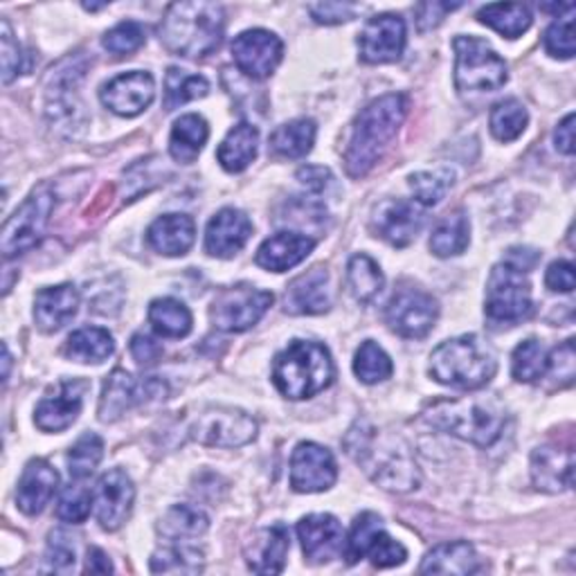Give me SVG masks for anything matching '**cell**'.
Instances as JSON below:
<instances>
[{
	"instance_id": "3",
	"label": "cell",
	"mask_w": 576,
	"mask_h": 576,
	"mask_svg": "<svg viewBox=\"0 0 576 576\" xmlns=\"http://www.w3.org/2000/svg\"><path fill=\"white\" fill-rule=\"evenodd\" d=\"M226 30V12L217 3H173L158 28L162 46L187 59L212 54Z\"/></svg>"
},
{
	"instance_id": "14",
	"label": "cell",
	"mask_w": 576,
	"mask_h": 576,
	"mask_svg": "<svg viewBox=\"0 0 576 576\" xmlns=\"http://www.w3.org/2000/svg\"><path fill=\"white\" fill-rule=\"evenodd\" d=\"M136 487L131 477L122 468H113L100 477L98 487L92 491L95 516L107 532L120 529L133 509Z\"/></svg>"
},
{
	"instance_id": "6",
	"label": "cell",
	"mask_w": 576,
	"mask_h": 576,
	"mask_svg": "<svg viewBox=\"0 0 576 576\" xmlns=\"http://www.w3.org/2000/svg\"><path fill=\"white\" fill-rule=\"evenodd\" d=\"M430 374L441 386L479 390L496 374V358L475 336H459L441 342L430 356Z\"/></svg>"
},
{
	"instance_id": "27",
	"label": "cell",
	"mask_w": 576,
	"mask_h": 576,
	"mask_svg": "<svg viewBox=\"0 0 576 576\" xmlns=\"http://www.w3.org/2000/svg\"><path fill=\"white\" fill-rule=\"evenodd\" d=\"M291 547L288 527L277 523L272 527L259 529L246 545V563L257 574H279L286 565V554Z\"/></svg>"
},
{
	"instance_id": "51",
	"label": "cell",
	"mask_w": 576,
	"mask_h": 576,
	"mask_svg": "<svg viewBox=\"0 0 576 576\" xmlns=\"http://www.w3.org/2000/svg\"><path fill=\"white\" fill-rule=\"evenodd\" d=\"M545 50L556 59H572L574 57V19L572 12L558 17L545 32Z\"/></svg>"
},
{
	"instance_id": "16",
	"label": "cell",
	"mask_w": 576,
	"mask_h": 576,
	"mask_svg": "<svg viewBox=\"0 0 576 576\" xmlns=\"http://www.w3.org/2000/svg\"><path fill=\"white\" fill-rule=\"evenodd\" d=\"M153 95H156L153 77L145 70H131L105 83L100 98L111 113L120 118H136L149 109V105L153 102Z\"/></svg>"
},
{
	"instance_id": "36",
	"label": "cell",
	"mask_w": 576,
	"mask_h": 576,
	"mask_svg": "<svg viewBox=\"0 0 576 576\" xmlns=\"http://www.w3.org/2000/svg\"><path fill=\"white\" fill-rule=\"evenodd\" d=\"M318 127L314 120H294L288 125H281L272 136H270V147L277 156L281 158H305L316 142Z\"/></svg>"
},
{
	"instance_id": "18",
	"label": "cell",
	"mask_w": 576,
	"mask_h": 576,
	"mask_svg": "<svg viewBox=\"0 0 576 576\" xmlns=\"http://www.w3.org/2000/svg\"><path fill=\"white\" fill-rule=\"evenodd\" d=\"M284 54V43L268 30H248L232 41V59L241 72L252 79H266L275 72Z\"/></svg>"
},
{
	"instance_id": "47",
	"label": "cell",
	"mask_w": 576,
	"mask_h": 576,
	"mask_svg": "<svg viewBox=\"0 0 576 576\" xmlns=\"http://www.w3.org/2000/svg\"><path fill=\"white\" fill-rule=\"evenodd\" d=\"M105 457V441L98 435H83L68 453V470L75 479H86Z\"/></svg>"
},
{
	"instance_id": "52",
	"label": "cell",
	"mask_w": 576,
	"mask_h": 576,
	"mask_svg": "<svg viewBox=\"0 0 576 576\" xmlns=\"http://www.w3.org/2000/svg\"><path fill=\"white\" fill-rule=\"evenodd\" d=\"M365 556H369V560L376 567H397V565L406 563L408 549L401 543H397L393 536H388L386 529H380L376 534V538L371 540Z\"/></svg>"
},
{
	"instance_id": "15",
	"label": "cell",
	"mask_w": 576,
	"mask_h": 576,
	"mask_svg": "<svg viewBox=\"0 0 576 576\" xmlns=\"http://www.w3.org/2000/svg\"><path fill=\"white\" fill-rule=\"evenodd\" d=\"M338 466L334 455L314 441H302L291 457V487L298 494H320L336 485Z\"/></svg>"
},
{
	"instance_id": "55",
	"label": "cell",
	"mask_w": 576,
	"mask_h": 576,
	"mask_svg": "<svg viewBox=\"0 0 576 576\" xmlns=\"http://www.w3.org/2000/svg\"><path fill=\"white\" fill-rule=\"evenodd\" d=\"M48 572H72L75 569V549L66 543L61 534H52L46 552Z\"/></svg>"
},
{
	"instance_id": "8",
	"label": "cell",
	"mask_w": 576,
	"mask_h": 576,
	"mask_svg": "<svg viewBox=\"0 0 576 576\" xmlns=\"http://www.w3.org/2000/svg\"><path fill=\"white\" fill-rule=\"evenodd\" d=\"M532 284L523 270L503 261L491 270L485 314L496 325H516L532 316Z\"/></svg>"
},
{
	"instance_id": "31",
	"label": "cell",
	"mask_w": 576,
	"mask_h": 576,
	"mask_svg": "<svg viewBox=\"0 0 576 576\" xmlns=\"http://www.w3.org/2000/svg\"><path fill=\"white\" fill-rule=\"evenodd\" d=\"M421 574H477L483 572L475 547L466 540L441 543L430 549L419 567Z\"/></svg>"
},
{
	"instance_id": "19",
	"label": "cell",
	"mask_w": 576,
	"mask_h": 576,
	"mask_svg": "<svg viewBox=\"0 0 576 576\" xmlns=\"http://www.w3.org/2000/svg\"><path fill=\"white\" fill-rule=\"evenodd\" d=\"M86 388L83 380H59L37 406V428L43 433H61L70 428L81 413Z\"/></svg>"
},
{
	"instance_id": "17",
	"label": "cell",
	"mask_w": 576,
	"mask_h": 576,
	"mask_svg": "<svg viewBox=\"0 0 576 576\" xmlns=\"http://www.w3.org/2000/svg\"><path fill=\"white\" fill-rule=\"evenodd\" d=\"M365 63L399 61L406 48V21L399 14H380L367 21L358 37Z\"/></svg>"
},
{
	"instance_id": "7",
	"label": "cell",
	"mask_w": 576,
	"mask_h": 576,
	"mask_svg": "<svg viewBox=\"0 0 576 576\" xmlns=\"http://www.w3.org/2000/svg\"><path fill=\"white\" fill-rule=\"evenodd\" d=\"M455 86L466 92H496L507 83L505 59L483 39L455 37Z\"/></svg>"
},
{
	"instance_id": "41",
	"label": "cell",
	"mask_w": 576,
	"mask_h": 576,
	"mask_svg": "<svg viewBox=\"0 0 576 576\" xmlns=\"http://www.w3.org/2000/svg\"><path fill=\"white\" fill-rule=\"evenodd\" d=\"M347 281L351 288V296L358 302H371L380 291L386 277H383L378 264L367 255H354L347 266Z\"/></svg>"
},
{
	"instance_id": "63",
	"label": "cell",
	"mask_w": 576,
	"mask_h": 576,
	"mask_svg": "<svg viewBox=\"0 0 576 576\" xmlns=\"http://www.w3.org/2000/svg\"><path fill=\"white\" fill-rule=\"evenodd\" d=\"M538 261V252L532 248H512L507 252V264H512L514 268L527 272L529 268H534Z\"/></svg>"
},
{
	"instance_id": "58",
	"label": "cell",
	"mask_w": 576,
	"mask_h": 576,
	"mask_svg": "<svg viewBox=\"0 0 576 576\" xmlns=\"http://www.w3.org/2000/svg\"><path fill=\"white\" fill-rule=\"evenodd\" d=\"M131 356L138 365L142 367H151L162 358V345L156 342L151 336L147 334H136L131 338Z\"/></svg>"
},
{
	"instance_id": "33",
	"label": "cell",
	"mask_w": 576,
	"mask_h": 576,
	"mask_svg": "<svg viewBox=\"0 0 576 576\" xmlns=\"http://www.w3.org/2000/svg\"><path fill=\"white\" fill-rule=\"evenodd\" d=\"M257 147H259L257 127L241 122L228 131V136L224 138L217 151V158L226 171L239 173L257 158Z\"/></svg>"
},
{
	"instance_id": "10",
	"label": "cell",
	"mask_w": 576,
	"mask_h": 576,
	"mask_svg": "<svg viewBox=\"0 0 576 576\" xmlns=\"http://www.w3.org/2000/svg\"><path fill=\"white\" fill-rule=\"evenodd\" d=\"M272 305V294L261 291V288L239 284L224 288L217 296L210 318L217 329L228 331V334H241L252 329L270 309Z\"/></svg>"
},
{
	"instance_id": "48",
	"label": "cell",
	"mask_w": 576,
	"mask_h": 576,
	"mask_svg": "<svg viewBox=\"0 0 576 576\" xmlns=\"http://www.w3.org/2000/svg\"><path fill=\"white\" fill-rule=\"evenodd\" d=\"M383 529V520L380 516L367 512V514H360L356 520H354V527L349 532V538L345 540V558L347 563H358L360 558H365L371 540L376 538V534Z\"/></svg>"
},
{
	"instance_id": "40",
	"label": "cell",
	"mask_w": 576,
	"mask_h": 576,
	"mask_svg": "<svg viewBox=\"0 0 576 576\" xmlns=\"http://www.w3.org/2000/svg\"><path fill=\"white\" fill-rule=\"evenodd\" d=\"M210 83L201 75H191L180 68H169L165 77V111H173L191 100L206 98Z\"/></svg>"
},
{
	"instance_id": "28",
	"label": "cell",
	"mask_w": 576,
	"mask_h": 576,
	"mask_svg": "<svg viewBox=\"0 0 576 576\" xmlns=\"http://www.w3.org/2000/svg\"><path fill=\"white\" fill-rule=\"evenodd\" d=\"M79 309V291L72 284H59L41 288L34 298V320L46 334H54L66 327Z\"/></svg>"
},
{
	"instance_id": "25",
	"label": "cell",
	"mask_w": 576,
	"mask_h": 576,
	"mask_svg": "<svg viewBox=\"0 0 576 576\" xmlns=\"http://www.w3.org/2000/svg\"><path fill=\"white\" fill-rule=\"evenodd\" d=\"M81 68L75 66L72 59L63 61L57 70L50 75L48 83V116L52 122H66V127H79L77 116H81V105L77 86L81 79Z\"/></svg>"
},
{
	"instance_id": "21",
	"label": "cell",
	"mask_w": 576,
	"mask_h": 576,
	"mask_svg": "<svg viewBox=\"0 0 576 576\" xmlns=\"http://www.w3.org/2000/svg\"><path fill=\"white\" fill-rule=\"evenodd\" d=\"M532 479L538 491L560 494L574 485V450L547 444L532 455Z\"/></svg>"
},
{
	"instance_id": "23",
	"label": "cell",
	"mask_w": 576,
	"mask_h": 576,
	"mask_svg": "<svg viewBox=\"0 0 576 576\" xmlns=\"http://www.w3.org/2000/svg\"><path fill=\"white\" fill-rule=\"evenodd\" d=\"M305 556L314 563H327L345 552V532L329 514H311L298 523Z\"/></svg>"
},
{
	"instance_id": "35",
	"label": "cell",
	"mask_w": 576,
	"mask_h": 576,
	"mask_svg": "<svg viewBox=\"0 0 576 576\" xmlns=\"http://www.w3.org/2000/svg\"><path fill=\"white\" fill-rule=\"evenodd\" d=\"M468 244H470V224L461 210L446 215L430 235V250L441 259L461 255L468 248Z\"/></svg>"
},
{
	"instance_id": "56",
	"label": "cell",
	"mask_w": 576,
	"mask_h": 576,
	"mask_svg": "<svg viewBox=\"0 0 576 576\" xmlns=\"http://www.w3.org/2000/svg\"><path fill=\"white\" fill-rule=\"evenodd\" d=\"M309 12L318 23L338 26V23H347L356 17V6H351V3H314V6H309Z\"/></svg>"
},
{
	"instance_id": "53",
	"label": "cell",
	"mask_w": 576,
	"mask_h": 576,
	"mask_svg": "<svg viewBox=\"0 0 576 576\" xmlns=\"http://www.w3.org/2000/svg\"><path fill=\"white\" fill-rule=\"evenodd\" d=\"M574 340H565L552 351V356H547L545 374L556 378L558 388H567L574 383Z\"/></svg>"
},
{
	"instance_id": "11",
	"label": "cell",
	"mask_w": 576,
	"mask_h": 576,
	"mask_svg": "<svg viewBox=\"0 0 576 576\" xmlns=\"http://www.w3.org/2000/svg\"><path fill=\"white\" fill-rule=\"evenodd\" d=\"M189 437L212 448H237L257 437V421L235 408H208L191 421Z\"/></svg>"
},
{
	"instance_id": "49",
	"label": "cell",
	"mask_w": 576,
	"mask_h": 576,
	"mask_svg": "<svg viewBox=\"0 0 576 576\" xmlns=\"http://www.w3.org/2000/svg\"><path fill=\"white\" fill-rule=\"evenodd\" d=\"M145 41H147L145 28L138 21H125V23L116 26L113 30H109L105 34L102 43L111 54L125 57V54H131V52L140 50L145 46Z\"/></svg>"
},
{
	"instance_id": "1",
	"label": "cell",
	"mask_w": 576,
	"mask_h": 576,
	"mask_svg": "<svg viewBox=\"0 0 576 576\" xmlns=\"http://www.w3.org/2000/svg\"><path fill=\"white\" fill-rule=\"evenodd\" d=\"M345 448L351 459L388 491L408 494L419 487L421 473L410 455L408 444L386 430H378L365 419H358L345 437Z\"/></svg>"
},
{
	"instance_id": "62",
	"label": "cell",
	"mask_w": 576,
	"mask_h": 576,
	"mask_svg": "<svg viewBox=\"0 0 576 576\" xmlns=\"http://www.w3.org/2000/svg\"><path fill=\"white\" fill-rule=\"evenodd\" d=\"M86 572L88 574H109V572H113V563L100 547H90L88 558H86Z\"/></svg>"
},
{
	"instance_id": "24",
	"label": "cell",
	"mask_w": 576,
	"mask_h": 576,
	"mask_svg": "<svg viewBox=\"0 0 576 576\" xmlns=\"http://www.w3.org/2000/svg\"><path fill=\"white\" fill-rule=\"evenodd\" d=\"M252 224L250 219L235 208H224L217 212L206 230V250L212 257L228 259L235 257L250 239Z\"/></svg>"
},
{
	"instance_id": "2",
	"label": "cell",
	"mask_w": 576,
	"mask_h": 576,
	"mask_svg": "<svg viewBox=\"0 0 576 576\" xmlns=\"http://www.w3.org/2000/svg\"><path fill=\"white\" fill-rule=\"evenodd\" d=\"M408 113V100L401 92L383 95L369 102L356 118L345 151V167L351 178H360L386 156Z\"/></svg>"
},
{
	"instance_id": "60",
	"label": "cell",
	"mask_w": 576,
	"mask_h": 576,
	"mask_svg": "<svg viewBox=\"0 0 576 576\" xmlns=\"http://www.w3.org/2000/svg\"><path fill=\"white\" fill-rule=\"evenodd\" d=\"M331 171L327 169V167H302L300 171H298V180L307 187V189H311V191H322V189H327V185L331 182Z\"/></svg>"
},
{
	"instance_id": "54",
	"label": "cell",
	"mask_w": 576,
	"mask_h": 576,
	"mask_svg": "<svg viewBox=\"0 0 576 576\" xmlns=\"http://www.w3.org/2000/svg\"><path fill=\"white\" fill-rule=\"evenodd\" d=\"M0 41H3V83H10L17 75L23 72L26 54L21 52V46L14 39L8 19L0 23Z\"/></svg>"
},
{
	"instance_id": "42",
	"label": "cell",
	"mask_w": 576,
	"mask_h": 576,
	"mask_svg": "<svg viewBox=\"0 0 576 576\" xmlns=\"http://www.w3.org/2000/svg\"><path fill=\"white\" fill-rule=\"evenodd\" d=\"M210 527L208 516L189 505H176L171 507L158 525V532L169 540H185V538H197L206 534Z\"/></svg>"
},
{
	"instance_id": "39",
	"label": "cell",
	"mask_w": 576,
	"mask_h": 576,
	"mask_svg": "<svg viewBox=\"0 0 576 576\" xmlns=\"http://www.w3.org/2000/svg\"><path fill=\"white\" fill-rule=\"evenodd\" d=\"M477 19L483 21L485 26L494 28L496 32H500L507 39H518L523 37L529 26H532V14L525 6L518 3H496V6H487L477 12Z\"/></svg>"
},
{
	"instance_id": "13",
	"label": "cell",
	"mask_w": 576,
	"mask_h": 576,
	"mask_svg": "<svg viewBox=\"0 0 576 576\" xmlns=\"http://www.w3.org/2000/svg\"><path fill=\"white\" fill-rule=\"evenodd\" d=\"M167 386L158 378H147V380H136L129 371L116 369L107 383L100 397V421L113 424L118 421L127 410L149 401V399H165Z\"/></svg>"
},
{
	"instance_id": "34",
	"label": "cell",
	"mask_w": 576,
	"mask_h": 576,
	"mask_svg": "<svg viewBox=\"0 0 576 576\" xmlns=\"http://www.w3.org/2000/svg\"><path fill=\"white\" fill-rule=\"evenodd\" d=\"M113 351V336L100 327H83L66 342V356L75 363H105Z\"/></svg>"
},
{
	"instance_id": "37",
	"label": "cell",
	"mask_w": 576,
	"mask_h": 576,
	"mask_svg": "<svg viewBox=\"0 0 576 576\" xmlns=\"http://www.w3.org/2000/svg\"><path fill=\"white\" fill-rule=\"evenodd\" d=\"M149 567L156 574H199L203 572V552L185 545V540H173L151 556Z\"/></svg>"
},
{
	"instance_id": "30",
	"label": "cell",
	"mask_w": 576,
	"mask_h": 576,
	"mask_svg": "<svg viewBox=\"0 0 576 576\" xmlns=\"http://www.w3.org/2000/svg\"><path fill=\"white\" fill-rule=\"evenodd\" d=\"M197 226L187 215H165L147 230L149 246L165 257H182L195 246Z\"/></svg>"
},
{
	"instance_id": "44",
	"label": "cell",
	"mask_w": 576,
	"mask_h": 576,
	"mask_svg": "<svg viewBox=\"0 0 576 576\" xmlns=\"http://www.w3.org/2000/svg\"><path fill=\"white\" fill-rule=\"evenodd\" d=\"M354 371L363 383H367V386H374V383L388 380L395 371V365H393L390 356L383 351L374 340H365L360 345V349L356 351Z\"/></svg>"
},
{
	"instance_id": "50",
	"label": "cell",
	"mask_w": 576,
	"mask_h": 576,
	"mask_svg": "<svg viewBox=\"0 0 576 576\" xmlns=\"http://www.w3.org/2000/svg\"><path fill=\"white\" fill-rule=\"evenodd\" d=\"M92 507V494L86 487L70 485L63 489L59 503H57V518L70 525H79L90 516Z\"/></svg>"
},
{
	"instance_id": "32",
	"label": "cell",
	"mask_w": 576,
	"mask_h": 576,
	"mask_svg": "<svg viewBox=\"0 0 576 576\" xmlns=\"http://www.w3.org/2000/svg\"><path fill=\"white\" fill-rule=\"evenodd\" d=\"M208 136H210V129L201 116H197V113L182 116L180 120H176L171 136H169L171 158L182 165H191L203 151Z\"/></svg>"
},
{
	"instance_id": "29",
	"label": "cell",
	"mask_w": 576,
	"mask_h": 576,
	"mask_svg": "<svg viewBox=\"0 0 576 576\" xmlns=\"http://www.w3.org/2000/svg\"><path fill=\"white\" fill-rule=\"evenodd\" d=\"M314 248H316V241L307 235L277 232L259 246L255 261L270 272H284L288 268L302 264Z\"/></svg>"
},
{
	"instance_id": "22",
	"label": "cell",
	"mask_w": 576,
	"mask_h": 576,
	"mask_svg": "<svg viewBox=\"0 0 576 576\" xmlns=\"http://www.w3.org/2000/svg\"><path fill=\"white\" fill-rule=\"evenodd\" d=\"M284 307L291 316H318L331 307L329 272L322 266H316L288 284Z\"/></svg>"
},
{
	"instance_id": "46",
	"label": "cell",
	"mask_w": 576,
	"mask_h": 576,
	"mask_svg": "<svg viewBox=\"0 0 576 576\" xmlns=\"http://www.w3.org/2000/svg\"><path fill=\"white\" fill-rule=\"evenodd\" d=\"M547 354L543 345L534 338L520 342L512 356V374L520 383H534L545 376Z\"/></svg>"
},
{
	"instance_id": "12",
	"label": "cell",
	"mask_w": 576,
	"mask_h": 576,
	"mask_svg": "<svg viewBox=\"0 0 576 576\" xmlns=\"http://www.w3.org/2000/svg\"><path fill=\"white\" fill-rule=\"evenodd\" d=\"M437 316H439L437 300L417 286L399 288L386 309V320L390 329L410 340L426 338L433 331Z\"/></svg>"
},
{
	"instance_id": "57",
	"label": "cell",
	"mask_w": 576,
	"mask_h": 576,
	"mask_svg": "<svg viewBox=\"0 0 576 576\" xmlns=\"http://www.w3.org/2000/svg\"><path fill=\"white\" fill-rule=\"evenodd\" d=\"M545 284L554 294H572L574 291V266L569 261H554L545 272Z\"/></svg>"
},
{
	"instance_id": "59",
	"label": "cell",
	"mask_w": 576,
	"mask_h": 576,
	"mask_svg": "<svg viewBox=\"0 0 576 576\" xmlns=\"http://www.w3.org/2000/svg\"><path fill=\"white\" fill-rule=\"evenodd\" d=\"M457 8H461V3H453V6L450 3H421L417 8V26H419V30L428 32V30L437 28L444 21V17L448 12H453V10H457Z\"/></svg>"
},
{
	"instance_id": "43",
	"label": "cell",
	"mask_w": 576,
	"mask_h": 576,
	"mask_svg": "<svg viewBox=\"0 0 576 576\" xmlns=\"http://www.w3.org/2000/svg\"><path fill=\"white\" fill-rule=\"evenodd\" d=\"M529 116L527 109L518 100H503L491 109L489 127L496 140L500 142H514L516 138L523 136L527 129Z\"/></svg>"
},
{
	"instance_id": "38",
	"label": "cell",
	"mask_w": 576,
	"mask_h": 576,
	"mask_svg": "<svg viewBox=\"0 0 576 576\" xmlns=\"http://www.w3.org/2000/svg\"><path fill=\"white\" fill-rule=\"evenodd\" d=\"M149 322L156 334L165 338H185L191 331V311L173 300V298H158L149 305Z\"/></svg>"
},
{
	"instance_id": "5",
	"label": "cell",
	"mask_w": 576,
	"mask_h": 576,
	"mask_svg": "<svg viewBox=\"0 0 576 576\" xmlns=\"http://www.w3.org/2000/svg\"><path fill=\"white\" fill-rule=\"evenodd\" d=\"M424 417L433 428L483 448L500 439L507 421L505 408L496 399L439 401Z\"/></svg>"
},
{
	"instance_id": "45",
	"label": "cell",
	"mask_w": 576,
	"mask_h": 576,
	"mask_svg": "<svg viewBox=\"0 0 576 576\" xmlns=\"http://www.w3.org/2000/svg\"><path fill=\"white\" fill-rule=\"evenodd\" d=\"M453 180H455V173L446 167L435 169V171H417L410 176V189H413L417 203L433 208V206L441 203V199L448 195Z\"/></svg>"
},
{
	"instance_id": "4",
	"label": "cell",
	"mask_w": 576,
	"mask_h": 576,
	"mask_svg": "<svg viewBox=\"0 0 576 576\" xmlns=\"http://www.w3.org/2000/svg\"><path fill=\"white\" fill-rule=\"evenodd\" d=\"M334 360L325 345L314 340H294L272 365L275 388L294 401L316 397L334 380Z\"/></svg>"
},
{
	"instance_id": "20",
	"label": "cell",
	"mask_w": 576,
	"mask_h": 576,
	"mask_svg": "<svg viewBox=\"0 0 576 576\" xmlns=\"http://www.w3.org/2000/svg\"><path fill=\"white\" fill-rule=\"evenodd\" d=\"M424 212L415 203H408L404 199L383 201L374 212L376 237L386 239L395 248L410 246L424 228Z\"/></svg>"
},
{
	"instance_id": "26",
	"label": "cell",
	"mask_w": 576,
	"mask_h": 576,
	"mask_svg": "<svg viewBox=\"0 0 576 576\" xmlns=\"http://www.w3.org/2000/svg\"><path fill=\"white\" fill-rule=\"evenodd\" d=\"M59 489V473L46 459H32L23 468L17 489V505L26 516L41 514Z\"/></svg>"
},
{
	"instance_id": "9",
	"label": "cell",
	"mask_w": 576,
	"mask_h": 576,
	"mask_svg": "<svg viewBox=\"0 0 576 576\" xmlns=\"http://www.w3.org/2000/svg\"><path fill=\"white\" fill-rule=\"evenodd\" d=\"M52 210H54L52 189L48 185L37 187L28 197V201L8 219L3 228L0 248H3L6 259H12L17 255L32 250L43 239Z\"/></svg>"
},
{
	"instance_id": "61",
	"label": "cell",
	"mask_w": 576,
	"mask_h": 576,
	"mask_svg": "<svg viewBox=\"0 0 576 576\" xmlns=\"http://www.w3.org/2000/svg\"><path fill=\"white\" fill-rule=\"evenodd\" d=\"M554 142L560 153H565V156L574 153V113L565 116V120L556 127Z\"/></svg>"
}]
</instances>
